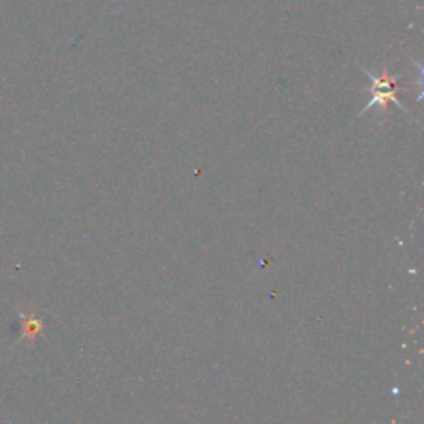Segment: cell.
<instances>
[{"instance_id":"cell-1","label":"cell","mask_w":424,"mask_h":424,"mask_svg":"<svg viewBox=\"0 0 424 424\" xmlns=\"http://www.w3.org/2000/svg\"><path fill=\"white\" fill-rule=\"evenodd\" d=\"M368 78L372 80L373 82V87L370 88V92L373 90V98L370 100V103L367 105V108H365L363 111H367L368 108H372L373 105H386L388 101H393L395 105H398L401 110H404L403 106L400 105V101L396 100V93L401 92V90H406V88H396V80L395 78H390L388 77L386 70H385V75H383L381 78H377V77H372V75L367 73Z\"/></svg>"}]
</instances>
